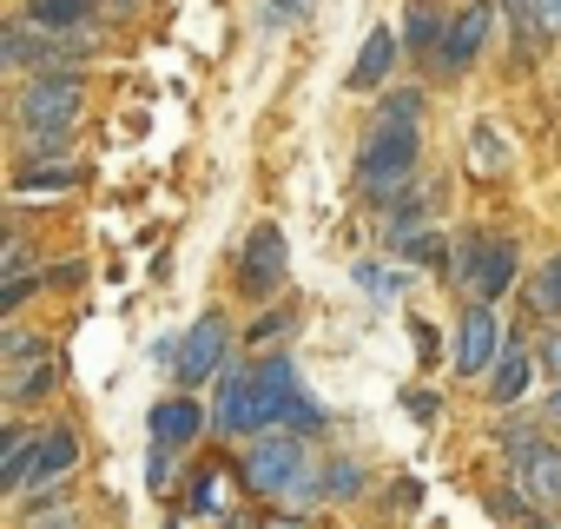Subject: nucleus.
I'll list each match as a JSON object with an SVG mask.
<instances>
[{
    "mask_svg": "<svg viewBox=\"0 0 561 529\" xmlns=\"http://www.w3.org/2000/svg\"><path fill=\"white\" fill-rule=\"evenodd\" d=\"M271 424H285L291 437H311V430H324V410L305 397V384L285 358H264L257 371H225L218 378V430L271 437Z\"/></svg>",
    "mask_w": 561,
    "mask_h": 529,
    "instance_id": "f257e3e1",
    "label": "nucleus"
},
{
    "mask_svg": "<svg viewBox=\"0 0 561 529\" xmlns=\"http://www.w3.org/2000/svg\"><path fill=\"white\" fill-rule=\"evenodd\" d=\"M416 153H423V126L416 120H370V133H364V185L370 192H397L410 172H416Z\"/></svg>",
    "mask_w": 561,
    "mask_h": 529,
    "instance_id": "f03ea898",
    "label": "nucleus"
},
{
    "mask_svg": "<svg viewBox=\"0 0 561 529\" xmlns=\"http://www.w3.org/2000/svg\"><path fill=\"white\" fill-rule=\"evenodd\" d=\"M298 476H311V463H305V437H291V430H271V437H257V443L244 450V483L264 489V496L305 489Z\"/></svg>",
    "mask_w": 561,
    "mask_h": 529,
    "instance_id": "7ed1b4c3",
    "label": "nucleus"
},
{
    "mask_svg": "<svg viewBox=\"0 0 561 529\" xmlns=\"http://www.w3.org/2000/svg\"><path fill=\"white\" fill-rule=\"evenodd\" d=\"M80 100H87V87H80V74H41L27 93H21V126L34 133V139H54V133H67L73 120H80Z\"/></svg>",
    "mask_w": 561,
    "mask_h": 529,
    "instance_id": "20e7f679",
    "label": "nucleus"
},
{
    "mask_svg": "<svg viewBox=\"0 0 561 529\" xmlns=\"http://www.w3.org/2000/svg\"><path fill=\"white\" fill-rule=\"evenodd\" d=\"M456 279L469 285L476 305L502 299V292L515 285V245H508V238H469V245L456 251Z\"/></svg>",
    "mask_w": 561,
    "mask_h": 529,
    "instance_id": "39448f33",
    "label": "nucleus"
},
{
    "mask_svg": "<svg viewBox=\"0 0 561 529\" xmlns=\"http://www.w3.org/2000/svg\"><path fill=\"white\" fill-rule=\"evenodd\" d=\"M225 371V318L218 312H205L192 331H185V345H179V364H172V378L192 391V384H211Z\"/></svg>",
    "mask_w": 561,
    "mask_h": 529,
    "instance_id": "423d86ee",
    "label": "nucleus"
},
{
    "mask_svg": "<svg viewBox=\"0 0 561 529\" xmlns=\"http://www.w3.org/2000/svg\"><path fill=\"white\" fill-rule=\"evenodd\" d=\"M238 285H244L251 299H271L277 285H285V232H277V225H257V232L244 238Z\"/></svg>",
    "mask_w": 561,
    "mask_h": 529,
    "instance_id": "0eeeda50",
    "label": "nucleus"
},
{
    "mask_svg": "<svg viewBox=\"0 0 561 529\" xmlns=\"http://www.w3.org/2000/svg\"><path fill=\"white\" fill-rule=\"evenodd\" d=\"M502 364V318L489 305H469L462 325H456V371L476 378V371H495Z\"/></svg>",
    "mask_w": 561,
    "mask_h": 529,
    "instance_id": "6e6552de",
    "label": "nucleus"
},
{
    "mask_svg": "<svg viewBox=\"0 0 561 529\" xmlns=\"http://www.w3.org/2000/svg\"><path fill=\"white\" fill-rule=\"evenodd\" d=\"M482 47H489V0H469V8L449 21V41H443L436 67H443V74H462Z\"/></svg>",
    "mask_w": 561,
    "mask_h": 529,
    "instance_id": "1a4fd4ad",
    "label": "nucleus"
},
{
    "mask_svg": "<svg viewBox=\"0 0 561 529\" xmlns=\"http://www.w3.org/2000/svg\"><path fill=\"white\" fill-rule=\"evenodd\" d=\"M515 483L535 496V503H561V450L554 443H528V450H515Z\"/></svg>",
    "mask_w": 561,
    "mask_h": 529,
    "instance_id": "9d476101",
    "label": "nucleus"
},
{
    "mask_svg": "<svg viewBox=\"0 0 561 529\" xmlns=\"http://www.w3.org/2000/svg\"><path fill=\"white\" fill-rule=\"evenodd\" d=\"M198 424H205V410H198L192 397H165V404L152 410V443H165V450H185V443L198 437Z\"/></svg>",
    "mask_w": 561,
    "mask_h": 529,
    "instance_id": "9b49d317",
    "label": "nucleus"
},
{
    "mask_svg": "<svg viewBox=\"0 0 561 529\" xmlns=\"http://www.w3.org/2000/svg\"><path fill=\"white\" fill-rule=\"evenodd\" d=\"M390 60H397V34L390 27H370V41L357 47V67H351V87H383L390 80Z\"/></svg>",
    "mask_w": 561,
    "mask_h": 529,
    "instance_id": "f8f14e48",
    "label": "nucleus"
},
{
    "mask_svg": "<svg viewBox=\"0 0 561 529\" xmlns=\"http://www.w3.org/2000/svg\"><path fill=\"white\" fill-rule=\"evenodd\" d=\"M403 41H410L416 54H443V41H449V21H443V8H436V0H410V8H403Z\"/></svg>",
    "mask_w": 561,
    "mask_h": 529,
    "instance_id": "ddd939ff",
    "label": "nucleus"
},
{
    "mask_svg": "<svg viewBox=\"0 0 561 529\" xmlns=\"http://www.w3.org/2000/svg\"><path fill=\"white\" fill-rule=\"evenodd\" d=\"M54 384H60V358L47 351V358H34V364H14L0 391H8V404H34V397H47Z\"/></svg>",
    "mask_w": 561,
    "mask_h": 529,
    "instance_id": "4468645a",
    "label": "nucleus"
},
{
    "mask_svg": "<svg viewBox=\"0 0 561 529\" xmlns=\"http://www.w3.org/2000/svg\"><path fill=\"white\" fill-rule=\"evenodd\" d=\"M528 378H535L528 351H502V364H495V378H489V397H495V404H515V397L528 391Z\"/></svg>",
    "mask_w": 561,
    "mask_h": 529,
    "instance_id": "2eb2a0df",
    "label": "nucleus"
},
{
    "mask_svg": "<svg viewBox=\"0 0 561 529\" xmlns=\"http://www.w3.org/2000/svg\"><path fill=\"white\" fill-rule=\"evenodd\" d=\"M73 463H80V437H73V430H47V437H41V463H34V476H54V483H60Z\"/></svg>",
    "mask_w": 561,
    "mask_h": 529,
    "instance_id": "dca6fc26",
    "label": "nucleus"
},
{
    "mask_svg": "<svg viewBox=\"0 0 561 529\" xmlns=\"http://www.w3.org/2000/svg\"><path fill=\"white\" fill-rule=\"evenodd\" d=\"M34 463H41V443L34 437H14L8 457H0V489H27L34 483Z\"/></svg>",
    "mask_w": 561,
    "mask_h": 529,
    "instance_id": "f3484780",
    "label": "nucleus"
},
{
    "mask_svg": "<svg viewBox=\"0 0 561 529\" xmlns=\"http://www.w3.org/2000/svg\"><path fill=\"white\" fill-rule=\"evenodd\" d=\"M0 47H8V67H34V60H47V67H54V41H34V34H27V21H14Z\"/></svg>",
    "mask_w": 561,
    "mask_h": 529,
    "instance_id": "a211bd4d",
    "label": "nucleus"
},
{
    "mask_svg": "<svg viewBox=\"0 0 561 529\" xmlns=\"http://www.w3.org/2000/svg\"><path fill=\"white\" fill-rule=\"evenodd\" d=\"M528 305L535 312H548V318H561V251L535 272V285H528Z\"/></svg>",
    "mask_w": 561,
    "mask_h": 529,
    "instance_id": "6ab92c4d",
    "label": "nucleus"
},
{
    "mask_svg": "<svg viewBox=\"0 0 561 529\" xmlns=\"http://www.w3.org/2000/svg\"><path fill=\"white\" fill-rule=\"evenodd\" d=\"M87 14H93L87 0H34V8H27L34 27H73V21H87Z\"/></svg>",
    "mask_w": 561,
    "mask_h": 529,
    "instance_id": "aec40b11",
    "label": "nucleus"
},
{
    "mask_svg": "<svg viewBox=\"0 0 561 529\" xmlns=\"http://www.w3.org/2000/svg\"><path fill=\"white\" fill-rule=\"evenodd\" d=\"M357 489H364V470H357V463H331V470H324V496H331V503H351Z\"/></svg>",
    "mask_w": 561,
    "mask_h": 529,
    "instance_id": "412c9836",
    "label": "nucleus"
},
{
    "mask_svg": "<svg viewBox=\"0 0 561 529\" xmlns=\"http://www.w3.org/2000/svg\"><path fill=\"white\" fill-rule=\"evenodd\" d=\"M469 159H476V166H482V172H502V166H508V159H502V139H495V133H489V126H482V133H476V139H469Z\"/></svg>",
    "mask_w": 561,
    "mask_h": 529,
    "instance_id": "4be33fe9",
    "label": "nucleus"
},
{
    "mask_svg": "<svg viewBox=\"0 0 561 529\" xmlns=\"http://www.w3.org/2000/svg\"><path fill=\"white\" fill-rule=\"evenodd\" d=\"M0 358H8V364H34V358H47V345H34L27 331H8V345H0Z\"/></svg>",
    "mask_w": 561,
    "mask_h": 529,
    "instance_id": "5701e85b",
    "label": "nucleus"
},
{
    "mask_svg": "<svg viewBox=\"0 0 561 529\" xmlns=\"http://www.w3.org/2000/svg\"><path fill=\"white\" fill-rule=\"evenodd\" d=\"M377 113H383V120H416V126H423V93H390Z\"/></svg>",
    "mask_w": 561,
    "mask_h": 529,
    "instance_id": "b1692460",
    "label": "nucleus"
},
{
    "mask_svg": "<svg viewBox=\"0 0 561 529\" xmlns=\"http://www.w3.org/2000/svg\"><path fill=\"white\" fill-rule=\"evenodd\" d=\"M403 251L423 258V264H443V238L436 232H403Z\"/></svg>",
    "mask_w": 561,
    "mask_h": 529,
    "instance_id": "393cba45",
    "label": "nucleus"
},
{
    "mask_svg": "<svg viewBox=\"0 0 561 529\" xmlns=\"http://www.w3.org/2000/svg\"><path fill=\"white\" fill-rule=\"evenodd\" d=\"M146 483H152V496L172 489V450H165V443H152V457H146Z\"/></svg>",
    "mask_w": 561,
    "mask_h": 529,
    "instance_id": "a878e982",
    "label": "nucleus"
},
{
    "mask_svg": "<svg viewBox=\"0 0 561 529\" xmlns=\"http://www.w3.org/2000/svg\"><path fill=\"white\" fill-rule=\"evenodd\" d=\"M225 503V489H218V470H198V483H192V509H218Z\"/></svg>",
    "mask_w": 561,
    "mask_h": 529,
    "instance_id": "bb28decb",
    "label": "nucleus"
},
{
    "mask_svg": "<svg viewBox=\"0 0 561 529\" xmlns=\"http://www.w3.org/2000/svg\"><path fill=\"white\" fill-rule=\"evenodd\" d=\"M357 285H364V292H377V299H390V292H397V279H390V272H377V264H357Z\"/></svg>",
    "mask_w": 561,
    "mask_h": 529,
    "instance_id": "cd10ccee",
    "label": "nucleus"
},
{
    "mask_svg": "<svg viewBox=\"0 0 561 529\" xmlns=\"http://www.w3.org/2000/svg\"><path fill=\"white\" fill-rule=\"evenodd\" d=\"M0 272H8V279H27V245H21V238H8V251H0Z\"/></svg>",
    "mask_w": 561,
    "mask_h": 529,
    "instance_id": "c85d7f7f",
    "label": "nucleus"
},
{
    "mask_svg": "<svg viewBox=\"0 0 561 529\" xmlns=\"http://www.w3.org/2000/svg\"><path fill=\"white\" fill-rule=\"evenodd\" d=\"M535 27L541 34H561V0H535Z\"/></svg>",
    "mask_w": 561,
    "mask_h": 529,
    "instance_id": "c756f323",
    "label": "nucleus"
},
{
    "mask_svg": "<svg viewBox=\"0 0 561 529\" xmlns=\"http://www.w3.org/2000/svg\"><path fill=\"white\" fill-rule=\"evenodd\" d=\"M298 14H305V0H271V8H264L271 27H285V21H298Z\"/></svg>",
    "mask_w": 561,
    "mask_h": 529,
    "instance_id": "7c9ffc66",
    "label": "nucleus"
},
{
    "mask_svg": "<svg viewBox=\"0 0 561 529\" xmlns=\"http://www.w3.org/2000/svg\"><path fill=\"white\" fill-rule=\"evenodd\" d=\"M27 292H34V279H8V292H0V312H21Z\"/></svg>",
    "mask_w": 561,
    "mask_h": 529,
    "instance_id": "2f4dec72",
    "label": "nucleus"
},
{
    "mask_svg": "<svg viewBox=\"0 0 561 529\" xmlns=\"http://www.w3.org/2000/svg\"><path fill=\"white\" fill-rule=\"evenodd\" d=\"M403 404H410V417H436V397H430V391H410Z\"/></svg>",
    "mask_w": 561,
    "mask_h": 529,
    "instance_id": "473e14b6",
    "label": "nucleus"
},
{
    "mask_svg": "<svg viewBox=\"0 0 561 529\" xmlns=\"http://www.w3.org/2000/svg\"><path fill=\"white\" fill-rule=\"evenodd\" d=\"M541 371H554V378H561V331H554V338L541 345Z\"/></svg>",
    "mask_w": 561,
    "mask_h": 529,
    "instance_id": "72a5a7b5",
    "label": "nucleus"
},
{
    "mask_svg": "<svg viewBox=\"0 0 561 529\" xmlns=\"http://www.w3.org/2000/svg\"><path fill=\"white\" fill-rule=\"evenodd\" d=\"M502 8H508V14L522 21V41H528V21H535V0H502Z\"/></svg>",
    "mask_w": 561,
    "mask_h": 529,
    "instance_id": "f704fd0d",
    "label": "nucleus"
},
{
    "mask_svg": "<svg viewBox=\"0 0 561 529\" xmlns=\"http://www.w3.org/2000/svg\"><path fill=\"white\" fill-rule=\"evenodd\" d=\"M27 529H80V522H73V516H34Z\"/></svg>",
    "mask_w": 561,
    "mask_h": 529,
    "instance_id": "c9c22d12",
    "label": "nucleus"
},
{
    "mask_svg": "<svg viewBox=\"0 0 561 529\" xmlns=\"http://www.w3.org/2000/svg\"><path fill=\"white\" fill-rule=\"evenodd\" d=\"M548 424H554V430H561V391H554V397H548Z\"/></svg>",
    "mask_w": 561,
    "mask_h": 529,
    "instance_id": "e433bc0d",
    "label": "nucleus"
},
{
    "mask_svg": "<svg viewBox=\"0 0 561 529\" xmlns=\"http://www.w3.org/2000/svg\"><path fill=\"white\" fill-rule=\"evenodd\" d=\"M264 529H305V522H298V516H285V522H264Z\"/></svg>",
    "mask_w": 561,
    "mask_h": 529,
    "instance_id": "4c0bfd02",
    "label": "nucleus"
},
{
    "mask_svg": "<svg viewBox=\"0 0 561 529\" xmlns=\"http://www.w3.org/2000/svg\"><path fill=\"white\" fill-rule=\"evenodd\" d=\"M225 529H251V522H244V516H225Z\"/></svg>",
    "mask_w": 561,
    "mask_h": 529,
    "instance_id": "58836bf2",
    "label": "nucleus"
},
{
    "mask_svg": "<svg viewBox=\"0 0 561 529\" xmlns=\"http://www.w3.org/2000/svg\"><path fill=\"white\" fill-rule=\"evenodd\" d=\"M528 529H561V522H528Z\"/></svg>",
    "mask_w": 561,
    "mask_h": 529,
    "instance_id": "ea45409f",
    "label": "nucleus"
}]
</instances>
